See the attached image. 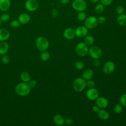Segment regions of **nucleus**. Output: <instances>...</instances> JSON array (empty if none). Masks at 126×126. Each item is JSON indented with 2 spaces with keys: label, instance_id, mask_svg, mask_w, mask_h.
Listing matches in <instances>:
<instances>
[{
  "label": "nucleus",
  "instance_id": "7c9ffc66",
  "mask_svg": "<svg viewBox=\"0 0 126 126\" xmlns=\"http://www.w3.org/2000/svg\"><path fill=\"white\" fill-rule=\"evenodd\" d=\"M1 62L4 64H8L10 62V58L6 54L2 55L1 58Z\"/></svg>",
  "mask_w": 126,
  "mask_h": 126
},
{
  "label": "nucleus",
  "instance_id": "2f4dec72",
  "mask_svg": "<svg viewBox=\"0 0 126 126\" xmlns=\"http://www.w3.org/2000/svg\"><path fill=\"white\" fill-rule=\"evenodd\" d=\"M120 102L122 106L126 107V94H124L121 96Z\"/></svg>",
  "mask_w": 126,
  "mask_h": 126
},
{
  "label": "nucleus",
  "instance_id": "7ed1b4c3",
  "mask_svg": "<svg viewBox=\"0 0 126 126\" xmlns=\"http://www.w3.org/2000/svg\"><path fill=\"white\" fill-rule=\"evenodd\" d=\"M75 51L79 56L84 57L87 55L89 51L88 45L84 42H79L76 46Z\"/></svg>",
  "mask_w": 126,
  "mask_h": 126
},
{
  "label": "nucleus",
  "instance_id": "39448f33",
  "mask_svg": "<svg viewBox=\"0 0 126 126\" xmlns=\"http://www.w3.org/2000/svg\"><path fill=\"white\" fill-rule=\"evenodd\" d=\"M73 8L76 11H84L87 8V3L84 0H74L72 4Z\"/></svg>",
  "mask_w": 126,
  "mask_h": 126
},
{
  "label": "nucleus",
  "instance_id": "412c9836",
  "mask_svg": "<svg viewBox=\"0 0 126 126\" xmlns=\"http://www.w3.org/2000/svg\"><path fill=\"white\" fill-rule=\"evenodd\" d=\"M117 22L120 26H126V14H120L117 18Z\"/></svg>",
  "mask_w": 126,
  "mask_h": 126
},
{
  "label": "nucleus",
  "instance_id": "c756f323",
  "mask_svg": "<svg viewBox=\"0 0 126 126\" xmlns=\"http://www.w3.org/2000/svg\"><path fill=\"white\" fill-rule=\"evenodd\" d=\"M20 25V23L18 20H13L10 23V26L13 28H17Z\"/></svg>",
  "mask_w": 126,
  "mask_h": 126
},
{
  "label": "nucleus",
  "instance_id": "b1692460",
  "mask_svg": "<svg viewBox=\"0 0 126 126\" xmlns=\"http://www.w3.org/2000/svg\"><path fill=\"white\" fill-rule=\"evenodd\" d=\"M94 10L95 12L98 14L102 13L104 10V5H103L101 3H98L95 5L94 7Z\"/></svg>",
  "mask_w": 126,
  "mask_h": 126
},
{
  "label": "nucleus",
  "instance_id": "f8f14e48",
  "mask_svg": "<svg viewBox=\"0 0 126 126\" xmlns=\"http://www.w3.org/2000/svg\"><path fill=\"white\" fill-rule=\"evenodd\" d=\"M96 105L101 109L106 108L108 104V101L107 99L104 97H98L95 99Z\"/></svg>",
  "mask_w": 126,
  "mask_h": 126
},
{
  "label": "nucleus",
  "instance_id": "393cba45",
  "mask_svg": "<svg viewBox=\"0 0 126 126\" xmlns=\"http://www.w3.org/2000/svg\"><path fill=\"white\" fill-rule=\"evenodd\" d=\"M40 57H41V59L42 61H47L50 59V54L48 52H47L46 51H44L41 53V55H40Z\"/></svg>",
  "mask_w": 126,
  "mask_h": 126
},
{
  "label": "nucleus",
  "instance_id": "72a5a7b5",
  "mask_svg": "<svg viewBox=\"0 0 126 126\" xmlns=\"http://www.w3.org/2000/svg\"><path fill=\"white\" fill-rule=\"evenodd\" d=\"M116 11L118 14H123L124 12V8L122 5H118L116 8Z\"/></svg>",
  "mask_w": 126,
  "mask_h": 126
},
{
  "label": "nucleus",
  "instance_id": "f257e3e1",
  "mask_svg": "<svg viewBox=\"0 0 126 126\" xmlns=\"http://www.w3.org/2000/svg\"><path fill=\"white\" fill-rule=\"evenodd\" d=\"M31 88L29 86L27 82H22L18 84L15 88V91L16 93L22 96H25L28 95L31 92Z\"/></svg>",
  "mask_w": 126,
  "mask_h": 126
},
{
  "label": "nucleus",
  "instance_id": "c9c22d12",
  "mask_svg": "<svg viewBox=\"0 0 126 126\" xmlns=\"http://www.w3.org/2000/svg\"><path fill=\"white\" fill-rule=\"evenodd\" d=\"M28 84H29V86L31 88H34L36 85V81L34 80H30L28 82Z\"/></svg>",
  "mask_w": 126,
  "mask_h": 126
},
{
  "label": "nucleus",
  "instance_id": "20e7f679",
  "mask_svg": "<svg viewBox=\"0 0 126 126\" xmlns=\"http://www.w3.org/2000/svg\"><path fill=\"white\" fill-rule=\"evenodd\" d=\"M86 83L85 80L83 78H77L73 82V88L76 92H81L85 89Z\"/></svg>",
  "mask_w": 126,
  "mask_h": 126
},
{
  "label": "nucleus",
  "instance_id": "a211bd4d",
  "mask_svg": "<svg viewBox=\"0 0 126 126\" xmlns=\"http://www.w3.org/2000/svg\"><path fill=\"white\" fill-rule=\"evenodd\" d=\"M54 123L58 126H62L64 124V119L63 117L59 114L56 115L53 118Z\"/></svg>",
  "mask_w": 126,
  "mask_h": 126
},
{
  "label": "nucleus",
  "instance_id": "5701e85b",
  "mask_svg": "<svg viewBox=\"0 0 126 126\" xmlns=\"http://www.w3.org/2000/svg\"><path fill=\"white\" fill-rule=\"evenodd\" d=\"M94 41V38L92 35L87 34L86 36H85L84 42L86 44H87L88 46L92 44Z\"/></svg>",
  "mask_w": 126,
  "mask_h": 126
},
{
  "label": "nucleus",
  "instance_id": "4c0bfd02",
  "mask_svg": "<svg viewBox=\"0 0 126 126\" xmlns=\"http://www.w3.org/2000/svg\"><path fill=\"white\" fill-rule=\"evenodd\" d=\"M97 22L99 24H103L105 21V18L103 16H100L98 18H97Z\"/></svg>",
  "mask_w": 126,
  "mask_h": 126
},
{
  "label": "nucleus",
  "instance_id": "9b49d317",
  "mask_svg": "<svg viewBox=\"0 0 126 126\" xmlns=\"http://www.w3.org/2000/svg\"><path fill=\"white\" fill-rule=\"evenodd\" d=\"M75 36L78 37H83L86 36L88 33V29L85 26H80L77 27L75 30Z\"/></svg>",
  "mask_w": 126,
  "mask_h": 126
},
{
  "label": "nucleus",
  "instance_id": "9d476101",
  "mask_svg": "<svg viewBox=\"0 0 126 126\" xmlns=\"http://www.w3.org/2000/svg\"><path fill=\"white\" fill-rule=\"evenodd\" d=\"M99 95V93L98 91L94 88H90L86 92V96L90 100H95Z\"/></svg>",
  "mask_w": 126,
  "mask_h": 126
},
{
  "label": "nucleus",
  "instance_id": "cd10ccee",
  "mask_svg": "<svg viewBox=\"0 0 126 126\" xmlns=\"http://www.w3.org/2000/svg\"><path fill=\"white\" fill-rule=\"evenodd\" d=\"M86 18V13L84 11H80L77 14V19L80 21H84Z\"/></svg>",
  "mask_w": 126,
  "mask_h": 126
},
{
  "label": "nucleus",
  "instance_id": "6e6552de",
  "mask_svg": "<svg viewBox=\"0 0 126 126\" xmlns=\"http://www.w3.org/2000/svg\"><path fill=\"white\" fill-rule=\"evenodd\" d=\"M26 9L30 12H33L37 10L39 3L37 0H27L25 2Z\"/></svg>",
  "mask_w": 126,
  "mask_h": 126
},
{
  "label": "nucleus",
  "instance_id": "ddd939ff",
  "mask_svg": "<svg viewBox=\"0 0 126 126\" xmlns=\"http://www.w3.org/2000/svg\"><path fill=\"white\" fill-rule=\"evenodd\" d=\"M63 36L66 39H72L75 36V30L72 28H67L63 32Z\"/></svg>",
  "mask_w": 126,
  "mask_h": 126
},
{
  "label": "nucleus",
  "instance_id": "f03ea898",
  "mask_svg": "<svg viewBox=\"0 0 126 126\" xmlns=\"http://www.w3.org/2000/svg\"><path fill=\"white\" fill-rule=\"evenodd\" d=\"M35 45L37 48L41 51H46L49 46V42L47 38L43 36H39L35 40Z\"/></svg>",
  "mask_w": 126,
  "mask_h": 126
},
{
  "label": "nucleus",
  "instance_id": "79ce46f5",
  "mask_svg": "<svg viewBox=\"0 0 126 126\" xmlns=\"http://www.w3.org/2000/svg\"><path fill=\"white\" fill-rule=\"evenodd\" d=\"M90 0L92 3H96L97 2H98L99 1V0Z\"/></svg>",
  "mask_w": 126,
  "mask_h": 126
},
{
  "label": "nucleus",
  "instance_id": "58836bf2",
  "mask_svg": "<svg viewBox=\"0 0 126 126\" xmlns=\"http://www.w3.org/2000/svg\"><path fill=\"white\" fill-rule=\"evenodd\" d=\"M93 65L95 67H98L100 65V62L98 59H94L93 61Z\"/></svg>",
  "mask_w": 126,
  "mask_h": 126
},
{
  "label": "nucleus",
  "instance_id": "f704fd0d",
  "mask_svg": "<svg viewBox=\"0 0 126 126\" xmlns=\"http://www.w3.org/2000/svg\"><path fill=\"white\" fill-rule=\"evenodd\" d=\"M113 0H100L101 3L104 6H108L110 5Z\"/></svg>",
  "mask_w": 126,
  "mask_h": 126
},
{
  "label": "nucleus",
  "instance_id": "1a4fd4ad",
  "mask_svg": "<svg viewBox=\"0 0 126 126\" xmlns=\"http://www.w3.org/2000/svg\"><path fill=\"white\" fill-rule=\"evenodd\" d=\"M115 68V65L112 61H107L103 65V71L106 74L112 73Z\"/></svg>",
  "mask_w": 126,
  "mask_h": 126
},
{
  "label": "nucleus",
  "instance_id": "bb28decb",
  "mask_svg": "<svg viewBox=\"0 0 126 126\" xmlns=\"http://www.w3.org/2000/svg\"><path fill=\"white\" fill-rule=\"evenodd\" d=\"M84 67V63L82 61H77L75 63V67L77 70H81Z\"/></svg>",
  "mask_w": 126,
  "mask_h": 126
},
{
  "label": "nucleus",
  "instance_id": "2eb2a0df",
  "mask_svg": "<svg viewBox=\"0 0 126 126\" xmlns=\"http://www.w3.org/2000/svg\"><path fill=\"white\" fill-rule=\"evenodd\" d=\"M11 5L10 0H0V10L5 11L8 10Z\"/></svg>",
  "mask_w": 126,
  "mask_h": 126
},
{
  "label": "nucleus",
  "instance_id": "c85d7f7f",
  "mask_svg": "<svg viewBox=\"0 0 126 126\" xmlns=\"http://www.w3.org/2000/svg\"><path fill=\"white\" fill-rule=\"evenodd\" d=\"M9 19H10V16L7 13H3L0 17V19L1 21L3 22H7L9 20Z\"/></svg>",
  "mask_w": 126,
  "mask_h": 126
},
{
  "label": "nucleus",
  "instance_id": "aec40b11",
  "mask_svg": "<svg viewBox=\"0 0 126 126\" xmlns=\"http://www.w3.org/2000/svg\"><path fill=\"white\" fill-rule=\"evenodd\" d=\"M97 113L98 117L102 120H106L109 118V113L103 109H99Z\"/></svg>",
  "mask_w": 126,
  "mask_h": 126
},
{
  "label": "nucleus",
  "instance_id": "4468645a",
  "mask_svg": "<svg viewBox=\"0 0 126 126\" xmlns=\"http://www.w3.org/2000/svg\"><path fill=\"white\" fill-rule=\"evenodd\" d=\"M30 16L27 13H21L18 17V21L21 24H26L30 21Z\"/></svg>",
  "mask_w": 126,
  "mask_h": 126
},
{
  "label": "nucleus",
  "instance_id": "ea45409f",
  "mask_svg": "<svg viewBox=\"0 0 126 126\" xmlns=\"http://www.w3.org/2000/svg\"><path fill=\"white\" fill-rule=\"evenodd\" d=\"M92 109H93V111L94 112L97 113V112L99 110L100 108H99L97 105H95V106H94L93 107Z\"/></svg>",
  "mask_w": 126,
  "mask_h": 126
},
{
  "label": "nucleus",
  "instance_id": "a878e982",
  "mask_svg": "<svg viewBox=\"0 0 126 126\" xmlns=\"http://www.w3.org/2000/svg\"><path fill=\"white\" fill-rule=\"evenodd\" d=\"M123 110V107L122 105L121 104L119 103H117L114 106L113 108V110L115 113H120Z\"/></svg>",
  "mask_w": 126,
  "mask_h": 126
},
{
  "label": "nucleus",
  "instance_id": "f3484780",
  "mask_svg": "<svg viewBox=\"0 0 126 126\" xmlns=\"http://www.w3.org/2000/svg\"><path fill=\"white\" fill-rule=\"evenodd\" d=\"M94 75V72L91 68H88L85 70L82 74L83 78L85 80H88L92 79Z\"/></svg>",
  "mask_w": 126,
  "mask_h": 126
},
{
  "label": "nucleus",
  "instance_id": "4be33fe9",
  "mask_svg": "<svg viewBox=\"0 0 126 126\" xmlns=\"http://www.w3.org/2000/svg\"><path fill=\"white\" fill-rule=\"evenodd\" d=\"M20 78L23 82L28 83L31 80V76L29 72L27 71H23L20 75Z\"/></svg>",
  "mask_w": 126,
  "mask_h": 126
},
{
  "label": "nucleus",
  "instance_id": "423d86ee",
  "mask_svg": "<svg viewBox=\"0 0 126 126\" xmlns=\"http://www.w3.org/2000/svg\"><path fill=\"white\" fill-rule=\"evenodd\" d=\"M88 52L90 56L94 59H99L102 56L101 49L96 46H92Z\"/></svg>",
  "mask_w": 126,
  "mask_h": 126
},
{
  "label": "nucleus",
  "instance_id": "6ab92c4d",
  "mask_svg": "<svg viewBox=\"0 0 126 126\" xmlns=\"http://www.w3.org/2000/svg\"><path fill=\"white\" fill-rule=\"evenodd\" d=\"M9 46L7 42L1 41L0 43V55H3L7 53L8 51Z\"/></svg>",
  "mask_w": 126,
  "mask_h": 126
},
{
  "label": "nucleus",
  "instance_id": "a19ab883",
  "mask_svg": "<svg viewBox=\"0 0 126 126\" xmlns=\"http://www.w3.org/2000/svg\"><path fill=\"white\" fill-rule=\"evenodd\" d=\"M70 0H60V1L63 4H67L69 2Z\"/></svg>",
  "mask_w": 126,
  "mask_h": 126
},
{
  "label": "nucleus",
  "instance_id": "37998d69",
  "mask_svg": "<svg viewBox=\"0 0 126 126\" xmlns=\"http://www.w3.org/2000/svg\"><path fill=\"white\" fill-rule=\"evenodd\" d=\"M1 20H0V26H1Z\"/></svg>",
  "mask_w": 126,
  "mask_h": 126
},
{
  "label": "nucleus",
  "instance_id": "473e14b6",
  "mask_svg": "<svg viewBox=\"0 0 126 126\" xmlns=\"http://www.w3.org/2000/svg\"><path fill=\"white\" fill-rule=\"evenodd\" d=\"M94 85H95L94 82L93 80H91V79L88 80L87 82H86V86L89 89L94 88Z\"/></svg>",
  "mask_w": 126,
  "mask_h": 126
},
{
  "label": "nucleus",
  "instance_id": "dca6fc26",
  "mask_svg": "<svg viewBox=\"0 0 126 126\" xmlns=\"http://www.w3.org/2000/svg\"><path fill=\"white\" fill-rule=\"evenodd\" d=\"M9 36L10 33L8 30L4 28L0 29V41H5Z\"/></svg>",
  "mask_w": 126,
  "mask_h": 126
},
{
  "label": "nucleus",
  "instance_id": "e433bc0d",
  "mask_svg": "<svg viewBox=\"0 0 126 126\" xmlns=\"http://www.w3.org/2000/svg\"><path fill=\"white\" fill-rule=\"evenodd\" d=\"M73 120L70 118H67L64 120V124L67 126H70L72 124Z\"/></svg>",
  "mask_w": 126,
  "mask_h": 126
},
{
  "label": "nucleus",
  "instance_id": "0eeeda50",
  "mask_svg": "<svg viewBox=\"0 0 126 126\" xmlns=\"http://www.w3.org/2000/svg\"><path fill=\"white\" fill-rule=\"evenodd\" d=\"M98 24L97 18L93 16H90L85 20V26L88 29L95 28Z\"/></svg>",
  "mask_w": 126,
  "mask_h": 126
}]
</instances>
